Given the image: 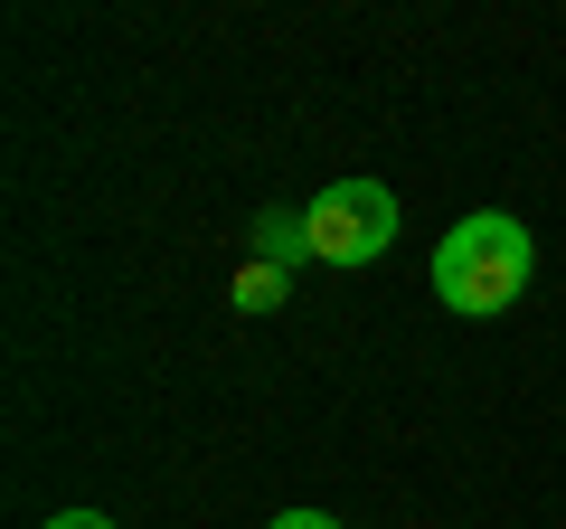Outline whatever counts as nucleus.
I'll use <instances>...</instances> for the list:
<instances>
[{
  "mask_svg": "<svg viewBox=\"0 0 566 529\" xmlns=\"http://www.w3.org/2000/svg\"><path fill=\"white\" fill-rule=\"evenodd\" d=\"M274 529H340L331 510H274Z\"/></svg>",
  "mask_w": 566,
  "mask_h": 529,
  "instance_id": "39448f33",
  "label": "nucleus"
},
{
  "mask_svg": "<svg viewBox=\"0 0 566 529\" xmlns=\"http://www.w3.org/2000/svg\"><path fill=\"white\" fill-rule=\"evenodd\" d=\"M303 256H312V227H303V208H264V218H255V264L293 274Z\"/></svg>",
  "mask_w": 566,
  "mask_h": 529,
  "instance_id": "7ed1b4c3",
  "label": "nucleus"
},
{
  "mask_svg": "<svg viewBox=\"0 0 566 529\" xmlns=\"http://www.w3.org/2000/svg\"><path fill=\"white\" fill-rule=\"evenodd\" d=\"M48 529H114V520H104V510H57Z\"/></svg>",
  "mask_w": 566,
  "mask_h": 529,
  "instance_id": "423d86ee",
  "label": "nucleus"
},
{
  "mask_svg": "<svg viewBox=\"0 0 566 529\" xmlns=\"http://www.w3.org/2000/svg\"><path fill=\"white\" fill-rule=\"evenodd\" d=\"M283 303V274H274V264H245V274H237V312H274Z\"/></svg>",
  "mask_w": 566,
  "mask_h": 529,
  "instance_id": "20e7f679",
  "label": "nucleus"
},
{
  "mask_svg": "<svg viewBox=\"0 0 566 529\" xmlns=\"http://www.w3.org/2000/svg\"><path fill=\"white\" fill-rule=\"evenodd\" d=\"M303 227H312V256L322 264H378L397 246V189L387 180H331L303 208Z\"/></svg>",
  "mask_w": 566,
  "mask_h": 529,
  "instance_id": "f03ea898",
  "label": "nucleus"
},
{
  "mask_svg": "<svg viewBox=\"0 0 566 529\" xmlns=\"http://www.w3.org/2000/svg\"><path fill=\"white\" fill-rule=\"evenodd\" d=\"M528 264H538L528 227L510 218V208H472V218L434 246V293H444L453 312L482 322V312H510V303L528 293Z\"/></svg>",
  "mask_w": 566,
  "mask_h": 529,
  "instance_id": "f257e3e1",
  "label": "nucleus"
}]
</instances>
